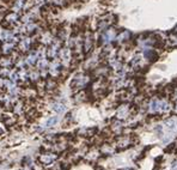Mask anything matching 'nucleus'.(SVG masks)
I'll return each instance as SVG.
<instances>
[{"label":"nucleus","instance_id":"obj_4","mask_svg":"<svg viewBox=\"0 0 177 170\" xmlns=\"http://www.w3.org/2000/svg\"><path fill=\"white\" fill-rule=\"evenodd\" d=\"M11 64H12V60L9 59V58H2V59L0 60V66H2V67H5V68H9Z\"/></svg>","mask_w":177,"mask_h":170},{"label":"nucleus","instance_id":"obj_2","mask_svg":"<svg viewBox=\"0 0 177 170\" xmlns=\"http://www.w3.org/2000/svg\"><path fill=\"white\" fill-rule=\"evenodd\" d=\"M14 48V42H5L1 46V53L2 54H11Z\"/></svg>","mask_w":177,"mask_h":170},{"label":"nucleus","instance_id":"obj_6","mask_svg":"<svg viewBox=\"0 0 177 170\" xmlns=\"http://www.w3.org/2000/svg\"><path fill=\"white\" fill-rule=\"evenodd\" d=\"M55 122H56V118H51V119H49V120H48L47 125H48V126H50V125H54Z\"/></svg>","mask_w":177,"mask_h":170},{"label":"nucleus","instance_id":"obj_1","mask_svg":"<svg viewBox=\"0 0 177 170\" xmlns=\"http://www.w3.org/2000/svg\"><path fill=\"white\" fill-rule=\"evenodd\" d=\"M31 47V39L30 37H23L18 43V49L20 52H29Z\"/></svg>","mask_w":177,"mask_h":170},{"label":"nucleus","instance_id":"obj_5","mask_svg":"<svg viewBox=\"0 0 177 170\" xmlns=\"http://www.w3.org/2000/svg\"><path fill=\"white\" fill-rule=\"evenodd\" d=\"M6 15H7V13H6V10H5V9H0V20L4 19V18L6 17Z\"/></svg>","mask_w":177,"mask_h":170},{"label":"nucleus","instance_id":"obj_3","mask_svg":"<svg viewBox=\"0 0 177 170\" xmlns=\"http://www.w3.org/2000/svg\"><path fill=\"white\" fill-rule=\"evenodd\" d=\"M5 19H6V22H7L9 24H14V23H17V22L19 20V16H18L17 12H11L9 15H6Z\"/></svg>","mask_w":177,"mask_h":170}]
</instances>
